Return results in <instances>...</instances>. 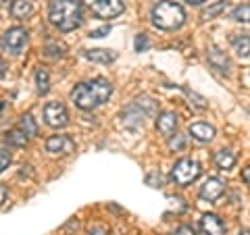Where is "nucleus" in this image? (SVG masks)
<instances>
[{
	"label": "nucleus",
	"mask_w": 250,
	"mask_h": 235,
	"mask_svg": "<svg viewBox=\"0 0 250 235\" xmlns=\"http://www.w3.org/2000/svg\"><path fill=\"white\" fill-rule=\"evenodd\" d=\"M48 19L61 31H73L82 25L83 15L80 0H50Z\"/></svg>",
	"instance_id": "2"
},
{
	"label": "nucleus",
	"mask_w": 250,
	"mask_h": 235,
	"mask_svg": "<svg viewBox=\"0 0 250 235\" xmlns=\"http://www.w3.org/2000/svg\"><path fill=\"white\" fill-rule=\"evenodd\" d=\"M190 136L198 142H210L215 137V127L208 123H194L190 125Z\"/></svg>",
	"instance_id": "13"
},
{
	"label": "nucleus",
	"mask_w": 250,
	"mask_h": 235,
	"mask_svg": "<svg viewBox=\"0 0 250 235\" xmlns=\"http://www.w3.org/2000/svg\"><path fill=\"white\" fill-rule=\"evenodd\" d=\"M46 150L50 154H59V156H69L75 152V142L69 136H52L46 139Z\"/></svg>",
	"instance_id": "8"
},
{
	"label": "nucleus",
	"mask_w": 250,
	"mask_h": 235,
	"mask_svg": "<svg viewBox=\"0 0 250 235\" xmlns=\"http://www.w3.org/2000/svg\"><path fill=\"white\" fill-rule=\"evenodd\" d=\"M6 196H9V190H6L4 185H0V206L6 202Z\"/></svg>",
	"instance_id": "32"
},
{
	"label": "nucleus",
	"mask_w": 250,
	"mask_h": 235,
	"mask_svg": "<svg viewBox=\"0 0 250 235\" xmlns=\"http://www.w3.org/2000/svg\"><path fill=\"white\" fill-rule=\"evenodd\" d=\"M108 31H111V27H100V29H94V31H90V38H103V36H106Z\"/></svg>",
	"instance_id": "31"
},
{
	"label": "nucleus",
	"mask_w": 250,
	"mask_h": 235,
	"mask_svg": "<svg viewBox=\"0 0 250 235\" xmlns=\"http://www.w3.org/2000/svg\"><path fill=\"white\" fill-rule=\"evenodd\" d=\"M34 13V4L29 0H11V15L15 19H25Z\"/></svg>",
	"instance_id": "16"
},
{
	"label": "nucleus",
	"mask_w": 250,
	"mask_h": 235,
	"mask_svg": "<svg viewBox=\"0 0 250 235\" xmlns=\"http://www.w3.org/2000/svg\"><path fill=\"white\" fill-rule=\"evenodd\" d=\"M90 235H108V229L104 225H90V229H88Z\"/></svg>",
	"instance_id": "28"
},
{
	"label": "nucleus",
	"mask_w": 250,
	"mask_h": 235,
	"mask_svg": "<svg viewBox=\"0 0 250 235\" xmlns=\"http://www.w3.org/2000/svg\"><path fill=\"white\" fill-rule=\"evenodd\" d=\"M4 73H6V62L0 59V77H4Z\"/></svg>",
	"instance_id": "34"
},
{
	"label": "nucleus",
	"mask_w": 250,
	"mask_h": 235,
	"mask_svg": "<svg viewBox=\"0 0 250 235\" xmlns=\"http://www.w3.org/2000/svg\"><path fill=\"white\" fill-rule=\"evenodd\" d=\"M36 88L40 94H46L50 90V75L46 69H38L36 71Z\"/></svg>",
	"instance_id": "20"
},
{
	"label": "nucleus",
	"mask_w": 250,
	"mask_h": 235,
	"mask_svg": "<svg viewBox=\"0 0 250 235\" xmlns=\"http://www.w3.org/2000/svg\"><path fill=\"white\" fill-rule=\"evenodd\" d=\"M83 2L100 19H113L117 15H121L125 9L121 0H83Z\"/></svg>",
	"instance_id": "5"
},
{
	"label": "nucleus",
	"mask_w": 250,
	"mask_h": 235,
	"mask_svg": "<svg viewBox=\"0 0 250 235\" xmlns=\"http://www.w3.org/2000/svg\"><path fill=\"white\" fill-rule=\"evenodd\" d=\"M152 23L159 29L175 31L186 23V13L173 0H161L152 9Z\"/></svg>",
	"instance_id": "3"
},
{
	"label": "nucleus",
	"mask_w": 250,
	"mask_h": 235,
	"mask_svg": "<svg viewBox=\"0 0 250 235\" xmlns=\"http://www.w3.org/2000/svg\"><path fill=\"white\" fill-rule=\"evenodd\" d=\"M144 48H148V40H146V36L140 34V36L136 38V50L140 52V50H144Z\"/></svg>",
	"instance_id": "30"
},
{
	"label": "nucleus",
	"mask_w": 250,
	"mask_h": 235,
	"mask_svg": "<svg viewBox=\"0 0 250 235\" xmlns=\"http://www.w3.org/2000/svg\"><path fill=\"white\" fill-rule=\"evenodd\" d=\"M215 164L221 171H228V169H231L233 164H236V154H233L231 150H219L215 154Z\"/></svg>",
	"instance_id": "18"
},
{
	"label": "nucleus",
	"mask_w": 250,
	"mask_h": 235,
	"mask_svg": "<svg viewBox=\"0 0 250 235\" xmlns=\"http://www.w3.org/2000/svg\"><path fill=\"white\" fill-rule=\"evenodd\" d=\"M111 94H113V83L108 79L98 77V79H92V81L77 83L71 90V100L82 111H94L100 104H104L111 98Z\"/></svg>",
	"instance_id": "1"
},
{
	"label": "nucleus",
	"mask_w": 250,
	"mask_h": 235,
	"mask_svg": "<svg viewBox=\"0 0 250 235\" xmlns=\"http://www.w3.org/2000/svg\"><path fill=\"white\" fill-rule=\"evenodd\" d=\"M208 62L213 65L215 69H219V71H223V73H228L229 71V67H231V62L229 59L225 57V52H221L219 48H208Z\"/></svg>",
	"instance_id": "15"
},
{
	"label": "nucleus",
	"mask_w": 250,
	"mask_h": 235,
	"mask_svg": "<svg viewBox=\"0 0 250 235\" xmlns=\"http://www.w3.org/2000/svg\"><path fill=\"white\" fill-rule=\"evenodd\" d=\"M200 235H225V223L217 215H205L200 218Z\"/></svg>",
	"instance_id": "10"
},
{
	"label": "nucleus",
	"mask_w": 250,
	"mask_h": 235,
	"mask_svg": "<svg viewBox=\"0 0 250 235\" xmlns=\"http://www.w3.org/2000/svg\"><path fill=\"white\" fill-rule=\"evenodd\" d=\"M225 192V183L219 177H208L205 183L200 185V198H205L208 202H215L223 196Z\"/></svg>",
	"instance_id": "9"
},
{
	"label": "nucleus",
	"mask_w": 250,
	"mask_h": 235,
	"mask_svg": "<svg viewBox=\"0 0 250 235\" xmlns=\"http://www.w3.org/2000/svg\"><path fill=\"white\" fill-rule=\"evenodd\" d=\"M44 121L54 129H61L69 123V113L61 102H48L44 106Z\"/></svg>",
	"instance_id": "7"
},
{
	"label": "nucleus",
	"mask_w": 250,
	"mask_h": 235,
	"mask_svg": "<svg viewBox=\"0 0 250 235\" xmlns=\"http://www.w3.org/2000/svg\"><path fill=\"white\" fill-rule=\"evenodd\" d=\"M169 148L173 152H182L186 148V136H182V133H173V136L169 137Z\"/></svg>",
	"instance_id": "24"
},
{
	"label": "nucleus",
	"mask_w": 250,
	"mask_h": 235,
	"mask_svg": "<svg viewBox=\"0 0 250 235\" xmlns=\"http://www.w3.org/2000/svg\"><path fill=\"white\" fill-rule=\"evenodd\" d=\"M238 235H250V231H246V229H244V231H240Z\"/></svg>",
	"instance_id": "36"
},
{
	"label": "nucleus",
	"mask_w": 250,
	"mask_h": 235,
	"mask_svg": "<svg viewBox=\"0 0 250 235\" xmlns=\"http://www.w3.org/2000/svg\"><path fill=\"white\" fill-rule=\"evenodd\" d=\"M188 2H190V4H202L205 0H188Z\"/></svg>",
	"instance_id": "35"
},
{
	"label": "nucleus",
	"mask_w": 250,
	"mask_h": 235,
	"mask_svg": "<svg viewBox=\"0 0 250 235\" xmlns=\"http://www.w3.org/2000/svg\"><path fill=\"white\" fill-rule=\"evenodd\" d=\"M228 0H219V2H215V4H210L208 9L202 13V19H215L217 15H221V13H225V9H228Z\"/></svg>",
	"instance_id": "22"
},
{
	"label": "nucleus",
	"mask_w": 250,
	"mask_h": 235,
	"mask_svg": "<svg viewBox=\"0 0 250 235\" xmlns=\"http://www.w3.org/2000/svg\"><path fill=\"white\" fill-rule=\"evenodd\" d=\"M231 48L238 57H250V36L248 34H233L231 36Z\"/></svg>",
	"instance_id": "14"
},
{
	"label": "nucleus",
	"mask_w": 250,
	"mask_h": 235,
	"mask_svg": "<svg viewBox=\"0 0 250 235\" xmlns=\"http://www.w3.org/2000/svg\"><path fill=\"white\" fill-rule=\"evenodd\" d=\"M85 59L92 60V62H103V65H108V62H113L117 59V52L106 50V48H96V50L85 52Z\"/></svg>",
	"instance_id": "17"
},
{
	"label": "nucleus",
	"mask_w": 250,
	"mask_h": 235,
	"mask_svg": "<svg viewBox=\"0 0 250 235\" xmlns=\"http://www.w3.org/2000/svg\"><path fill=\"white\" fill-rule=\"evenodd\" d=\"M202 169L200 164L196 160L192 158H182L175 162V167L171 169V179H173V183L179 185V187H186L190 185L192 181H196V179L200 177Z\"/></svg>",
	"instance_id": "4"
},
{
	"label": "nucleus",
	"mask_w": 250,
	"mask_h": 235,
	"mask_svg": "<svg viewBox=\"0 0 250 235\" xmlns=\"http://www.w3.org/2000/svg\"><path fill=\"white\" fill-rule=\"evenodd\" d=\"M11 164V150L4 144H0V173Z\"/></svg>",
	"instance_id": "25"
},
{
	"label": "nucleus",
	"mask_w": 250,
	"mask_h": 235,
	"mask_svg": "<svg viewBox=\"0 0 250 235\" xmlns=\"http://www.w3.org/2000/svg\"><path fill=\"white\" fill-rule=\"evenodd\" d=\"M146 183L152 185V187H163V183H165V179H163L161 173H150L146 177Z\"/></svg>",
	"instance_id": "27"
},
{
	"label": "nucleus",
	"mask_w": 250,
	"mask_h": 235,
	"mask_svg": "<svg viewBox=\"0 0 250 235\" xmlns=\"http://www.w3.org/2000/svg\"><path fill=\"white\" fill-rule=\"evenodd\" d=\"M231 19L238 23H250V4H240L231 11Z\"/></svg>",
	"instance_id": "23"
},
{
	"label": "nucleus",
	"mask_w": 250,
	"mask_h": 235,
	"mask_svg": "<svg viewBox=\"0 0 250 235\" xmlns=\"http://www.w3.org/2000/svg\"><path fill=\"white\" fill-rule=\"evenodd\" d=\"M184 92L188 94V98H190V100H194V106H198V108H207V100L205 98H202V96H198V94H194L192 90H188V88H184Z\"/></svg>",
	"instance_id": "26"
},
{
	"label": "nucleus",
	"mask_w": 250,
	"mask_h": 235,
	"mask_svg": "<svg viewBox=\"0 0 250 235\" xmlns=\"http://www.w3.org/2000/svg\"><path fill=\"white\" fill-rule=\"evenodd\" d=\"M146 117L148 115L134 102L131 106H127L123 111V123H125V127H129V129H138V127H142V125H144Z\"/></svg>",
	"instance_id": "11"
},
{
	"label": "nucleus",
	"mask_w": 250,
	"mask_h": 235,
	"mask_svg": "<svg viewBox=\"0 0 250 235\" xmlns=\"http://www.w3.org/2000/svg\"><path fill=\"white\" fill-rule=\"evenodd\" d=\"M171 235H194V229L192 227H188V225H182V227H177Z\"/></svg>",
	"instance_id": "29"
},
{
	"label": "nucleus",
	"mask_w": 250,
	"mask_h": 235,
	"mask_svg": "<svg viewBox=\"0 0 250 235\" xmlns=\"http://www.w3.org/2000/svg\"><path fill=\"white\" fill-rule=\"evenodd\" d=\"M19 129L25 133L27 137H36L38 136V125H36V121H34V117H31V115H23L21 117Z\"/></svg>",
	"instance_id": "19"
},
{
	"label": "nucleus",
	"mask_w": 250,
	"mask_h": 235,
	"mask_svg": "<svg viewBox=\"0 0 250 235\" xmlns=\"http://www.w3.org/2000/svg\"><path fill=\"white\" fill-rule=\"evenodd\" d=\"M27 38L29 36L23 27H13L9 31H4V36L0 38V46L11 54H19L23 50V46L27 44Z\"/></svg>",
	"instance_id": "6"
},
{
	"label": "nucleus",
	"mask_w": 250,
	"mask_h": 235,
	"mask_svg": "<svg viewBox=\"0 0 250 235\" xmlns=\"http://www.w3.org/2000/svg\"><path fill=\"white\" fill-rule=\"evenodd\" d=\"M156 129H159L161 136L171 137L177 131V115L175 113H161L159 119H156Z\"/></svg>",
	"instance_id": "12"
},
{
	"label": "nucleus",
	"mask_w": 250,
	"mask_h": 235,
	"mask_svg": "<svg viewBox=\"0 0 250 235\" xmlns=\"http://www.w3.org/2000/svg\"><path fill=\"white\" fill-rule=\"evenodd\" d=\"M27 139H29V137H27L19 127H17V129H11L9 133H6V142L13 144V146H19V148L27 146Z\"/></svg>",
	"instance_id": "21"
},
{
	"label": "nucleus",
	"mask_w": 250,
	"mask_h": 235,
	"mask_svg": "<svg viewBox=\"0 0 250 235\" xmlns=\"http://www.w3.org/2000/svg\"><path fill=\"white\" fill-rule=\"evenodd\" d=\"M242 179H244V181L250 185V167H246L244 171H242Z\"/></svg>",
	"instance_id": "33"
}]
</instances>
